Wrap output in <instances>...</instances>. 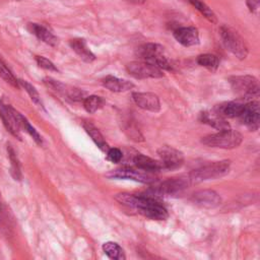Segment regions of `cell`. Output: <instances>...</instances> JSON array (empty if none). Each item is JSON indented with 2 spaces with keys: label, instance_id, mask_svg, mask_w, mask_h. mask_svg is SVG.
I'll return each mask as SVG.
<instances>
[{
  "label": "cell",
  "instance_id": "6da1fadb",
  "mask_svg": "<svg viewBox=\"0 0 260 260\" xmlns=\"http://www.w3.org/2000/svg\"><path fill=\"white\" fill-rule=\"evenodd\" d=\"M115 199L119 203L127 207H131L143 216L153 220H165L169 216L167 208L150 197L119 193L115 196Z\"/></svg>",
  "mask_w": 260,
  "mask_h": 260
},
{
  "label": "cell",
  "instance_id": "7a4b0ae2",
  "mask_svg": "<svg viewBox=\"0 0 260 260\" xmlns=\"http://www.w3.org/2000/svg\"><path fill=\"white\" fill-rule=\"evenodd\" d=\"M136 55L139 59H141V61L150 63L161 70H168V71L174 70V65L165 56L164 47L158 44H154V43L143 44L142 46L137 48Z\"/></svg>",
  "mask_w": 260,
  "mask_h": 260
},
{
  "label": "cell",
  "instance_id": "3957f363",
  "mask_svg": "<svg viewBox=\"0 0 260 260\" xmlns=\"http://www.w3.org/2000/svg\"><path fill=\"white\" fill-rule=\"evenodd\" d=\"M243 141V136L240 132L232 129L219 130L217 133L209 134L201 139V142L209 147L231 149L238 147Z\"/></svg>",
  "mask_w": 260,
  "mask_h": 260
},
{
  "label": "cell",
  "instance_id": "277c9868",
  "mask_svg": "<svg viewBox=\"0 0 260 260\" xmlns=\"http://www.w3.org/2000/svg\"><path fill=\"white\" fill-rule=\"evenodd\" d=\"M231 168V160L224 159L220 161H214L212 164L203 166L197 170L189 173V178L192 184H197L207 180H213L226 175Z\"/></svg>",
  "mask_w": 260,
  "mask_h": 260
},
{
  "label": "cell",
  "instance_id": "5b68a950",
  "mask_svg": "<svg viewBox=\"0 0 260 260\" xmlns=\"http://www.w3.org/2000/svg\"><path fill=\"white\" fill-rule=\"evenodd\" d=\"M219 34L226 50H229L240 60H243L247 57L248 47L246 42L235 29L223 25L220 27Z\"/></svg>",
  "mask_w": 260,
  "mask_h": 260
},
{
  "label": "cell",
  "instance_id": "8992f818",
  "mask_svg": "<svg viewBox=\"0 0 260 260\" xmlns=\"http://www.w3.org/2000/svg\"><path fill=\"white\" fill-rule=\"evenodd\" d=\"M230 83L233 90L242 98H252L259 94L258 80L252 75L232 76Z\"/></svg>",
  "mask_w": 260,
  "mask_h": 260
},
{
  "label": "cell",
  "instance_id": "52a82bcc",
  "mask_svg": "<svg viewBox=\"0 0 260 260\" xmlns=\"http://www.w3.org/2000/svg\"><path fill=\"white\" fill-rule=\"evenodd\" d=\"M108 177L114 178V179H124V180H132L135 182L143 183V184H150L155 181V177L147 171L141 170L138 168L132 169V168H121L115 171H112L111 173L107 174Z\"/></svg>",
  "mask_w": 260,
  "mask_h": 260
},
{
  "label": "cell",
  "instance_id": "ba28073f",
  "mask_svg": "<svg viewBox=\"0 0 260 260\" xmlns=\"http://www.w3.org/2000/svg\"><path fill=\"white\" fill-rule=\"evenodd\" d=\"M126 70L130 75L137 79L160 78L164 76L161 69L144 61L130 62L126 65Z\"/></svg>",
  "mask_w": 260,
  "mask_h": 260
},
{
  "label": "cell",
  "instance_id": "9c48e42d",
  "mask_svg": "<svg viewBox=\"0 0 260 260\" xmlns=\"http://www.w3.org/2000/svg\"><path fill=\"white\" fill-rule=\"evenodd\" d=\"M19 114L14 108L9 105L0 102V118L6 129L15 137H20V124H19Z\"/></svg>",
  "mask_w": 260,
  "mask_h": 260
},
{
  "label": "cell",
  "instance_id": "30bf717a",
  "mask_svg": "<svg viewBox=\"0 0 260 260\" xmlns=\"http://www.w3.org/2000/svg\"><path fill=\"white\" fill-rule=\"evenodd\" d=\"M192 185V182L189 178V175H182L174 178H170L164 181L157 188L159 194L164 195H176L183 192L189 186Z\"/></svg>",
  "mask_w": 260,
  "mask_h": 260
},
{
  "label": "cell",
  "instance_id": "8fae6325",
  "mask_svg": "<svg viewBox=\"0 0 260 260\" xmlns=\"http://www.w3.org/2000/svg\"><path fill=\"white\" fill-rule=\"evenodd\" d=\"M157 154L160 157V160L165 165L166 169L174 170L180 168L184 162V155L183 153L169 145L160 146L157 149Z\"/></svg>",
  "mask_w": 260,
  "mask_h": 260
},
{
  "label": "cell",
  "instance_id": "7c38bea8",
  "mask_svg": "<svg viewBox=\"0 0 260 260\" xmlns=\"http://www.w3.org/2000/svg\"><path fill=\"white\" fill-rule=\"evenodd\" d=\"M191 201L200 207L214 208L220 204L221 198L215 191L204 189L195 192L191 197Z\"/></svg>",
  "mask_w": 260,
  "mask_h": 260
},
{
  "label": "cell",
  "instance_id": "4fadbf2b",
  "mask_svg": "<svg viewBox=\"0 0 260 260\" xmlns=\"http://www.w3.org/2000/svg\"><path fill=\"white\" fill-rule=\"evenodd\" d=\"M240 118L248 129L251 131L258 130L260 121V110L258 102H251L246 104Z\"/></svg>",
  "mask_w": 260,
  "mask_h": 260
},
{
  "label": "cell",
  "instance_id": "5bb4252c",
  "mask_svg": "<svg viewBox=\"0 0 260 260\" xmlns=\"http://www.w3.org/2000/svg\"><path fill=\"white\" fill-rule=\"evenodd\" d=\"M133 102L141 109L149 112L156 113L160 110L159 99L152 92H133Z\"/></svg>",
  "mask_w": 260,
  "mask_h": 260
},
{
  "label": "cell",
  "instance_id": "9a60e30c",
  "mask_svg": "<svg viewBox=\"0 0 260 260\" xmlns=\"http://www.w3.org/2000/svg\"><path fill=\"white\" fill-rule=\"evenodd\" d=\"M174 37L181 45L185 47L195 46L199 43V34L193 26H182L174 30Z\"/></svg>",
  "mask_w": 260,
  "mask_h": 260
},
{
  "label": "cell",
  "instance_id": "2e32d148",
  "mask_svg": "<svg viewBox=\"0 0 260 260\" xmlns=\"http://www.w3.org/2000/svg\"><path fill=\"white\" fill-rule=\"evenodd\" d=\"M27 29L30 34L35 35L39 40L50 46H56L58 43V39L46 26L42 24L30 22L27 24Z\"/></svg>",
  "mask_w": 260,
  "mask_h": 260
},
{
  "label": "cell",
  "instance_id": "e0dca14e",
  "mask_svg": "<svg viewBox=\"0 0 260 260\" xmlns=\"http://www.w3.org/2000/svg\"><path fill=\"white\" fill-rule=\"evenodd\" d=\"M134 162L137 168L147 171V172H150V173L166 169L165 165L162 164L161 160H155L149 156H146V155H143L140 153L135 155Z\"/></svg>",
  "mask_w": 260,
  "mask_h": 260
},
{
  "label": "cell",
  "instance_id": "ac0fdd59",
  "mask_svg": "<svg viewBox=\"0 0 260 260\" xmlns=\"http://www.w3.org/2000/svg\"><path fill=\"white\" fill-rule=\"evenodd\" d=\"M103 84L106 88H108L111 91L115 92H121V91H127L134 87V84L128 80L121 79L112 75H109L103 79Z\"/></svg>",
  "mask_w": 260,
  "mask_h": 260
},
{
  "label": "cell",
  "instance_id": "d6986e66",
  "mask_svg": "<svg viewBox=\"0 0 260 260\" xmlns=\"http://www.w3.org/2000/svg\"><path fill=\"white\" fill-rule=\"evenodd\" d=\"M70 47L72 50L85 62L90 63L95 59L94 54L89 50L83 39H73L70 41Z\"/></svg>",
  "mask_w": 260,
  "mask_h": 260
},
{
  "label": "cell",
  "instance_id": "ffe728a7",
  "mask_svg": "<svg viewBox=\"0 0 260 260\" xmlns=\"http://www.w3.org/2000/svg\"><path fill=\"white\" fill-rule=\"evenodd\" d=\"M201 121L205 124L212 126L213 128L218 129V130H224V129L230 128L229 123L218 113L203 112L201 114Z\"/></svg>",
  "mask_w": 260,
  "mask_h": 260
},
{
  "label": "cell",
  "instance_id": "44dd1931",
  "mask_svg": "<svg viewBox=\"0 0 260 260\" xmlns=\"http://www.w3.org/2000/svg\"><path fill=\"white\" fill-rule=\"evenodd\" d=\"M83 128L86 131V133L91 137L92 141L98 145L99 148H101L104 151L109 149V146H108L103 134L100 132V130L94 125H92L89 122H86L83 124Z\"/></svg>",
  "mask_w": 260,
  "mask_h": 260
},
{
  "label": "cell",
  "instance_id": "7402d4cb",
  "mask_svg": "<svg viewBox=\"0 0 260 260\" xmlns=\"http://www.w3.org/2000/svg\"><path fill=\"white\" fill-rule=\"evenodd\" d=\"M245 105L238 102H229L220 107L219 115L228 118H236L240 117L243 113Z\"/></svg>",
  "mask_w": 260,
  "mask_h": 260
},
{
  "label": "cell",
  "instance_id": "603a6c76",
  "mask_svg": "<svg viewBox=\"0 0 260 260\" xmlns=\"http://www.w3.org/2000/svg\"><path fill=\"white\" fill-rule=\"evenodd\" d=\"M103 251L111 259L123 260L126 258L123 249L117 243L114 242H106L103 245Z\"/></svg>",
  "mask_w": 260,
  "mask_h": 260
},
{
  "label": "cell",
  "instance_id": "cb8c5ba5",
  "mask_svg": "<svg viewBox=\"0 0 260 260\" xmlns=\"http://www.w3.org/2000/svg\"><path fill=\"white\" fill-rule=\"evenodd\" d=\"M7 152H8V157L10 160V174L13 177L14 180H21V171H20V165L17 158V155L12 148V146L8 145L7 147Z\"/></svg>",
  "mask_w": 260,
  "mask_h": 260
},
{
  "label": "cell",
  "instance_id": "d4e9b609",
  "mask_svg": "<svg viewBox=\"0 0 260 260\" xmlns=\"http://www.w3.org/2000/svg\"><path fill=\"white\" fill-rule=\"evenodd\" d=\"M189 3H191L208 21L214 23L216 22V15L214 12L209 8L207 4H205L202 0H188Z\"/></svg>",
  "mask_w": 260,
  "mask_h": 260
},
{
  "label": "cell",
  "instance_id": "484cf974",
  "mask_svg": "<svg viewBox=\"0 0 260 260\" xmlns=\"http://www.w3.org/2000/svg\"><path fill=\"white\" fill-rule=\"evenodd\" d=\"M105 105V101L103 98L99 95H88L83 100V107L88 113H94Z\"/></svg>",
  "mask_w": 260,
  "mask_h": 260
},
{
  "label": "cell",
  "instance_id": "4316f807",
  "mask_svg": "<svg viewBox=\"0 0 260 260\" xmlns=\"http://www.w3.org/2000/svg\"><path fill=\"white\" fill-rule=\"evenodd\" d=\"M197 63L209 70H216L219 65V60L213 54H202L197 57Z\"/></svg>",
  "mask_w": 260,
  "mask_h": 260
},
{
  "label": "cell",
  "instance_id": "83f0119b",
  "mask_svg": "<svg viewBox=\"0 0 260 260\" xmlns=\"http://www.w3.org/2000/svg\"><path fill=\"white\" fill-rule=\"evenodd\" d=\"M19 124H20V128L23 129L26 133L29 134V136L38 143V144H42V137L39 134V132L35 129V127H32L30 125V123L27 121V119L22 116L21 114H19Z\"/></svg>",
  "mask_w": 260,
  "mask_h": 260
},
{
  "label": "cell",
  "instance_id": "f1b7e54d",
  "mask_svg": "<svg viewBox=\"0 0 260 260\" xmlns=\"http://www.w3.org/2000/svg\"><path fill=\"white\" fill-rule=\"evenodd\" d=\"M18 82H19V84L25 89V91L28 93V95H29V98L31 99V101H32L35 104L39 105L40 107H43V103H42V100H41V95L39 94V92H38V90L36 89V87L32 86V85H31L29 82H27L26 80L19 79Z\"/></svg>",
  "mask_w": 260,
  "mask_h": 260
},
{
  "label": "cell",
  "instance_id": "f546056e",
  "mask_svg": "<svg viewBox=\"0 0 260 260\" xmlns=\"http://www.w3.org/2000/svg\"><path fill=\"white\" fill-rule=\"evenodd\" d=\"M0 76L10 85L14 87L19 86L18 80L15 78V76L11 73V71L6 67V65L3 63V61L0 59Z\"/></svg>",
  "mask_w": 260,
  "mask_h": 260
},
{
  "label": "cell",
  "instance_id": "4dcf8cb0",
  "mask_svg": "<svg viewBox=\"0 0 260 260\" xmlns=\"http://www.w3.org/2000/svg\"><path fill=\"white\" fill-rule=\"evenodd\" d=\"M44 83L49 88H51V89H53V90H55V91H57V92H59V93H61L63 95H66L68 87H69V86L65 85L64 83H62V82H60L58 80H55V79H53L51 77H46L44 79Z\"/></svg>",
  "mask_w": 260,
  "mask_h": 260
},
{
  "label": "cell",
  "instance_id": "1f68e13d",
  "mask_svg": "<svg viewBox=\"0 0 260 260\" xmlns=\"http://www.w3.org/2000/svg\"><path fill=\"white\" fill-rule=\"evenodd\" d=\"M36 61H37V64L41 68H44V69L49 70V71H58V68L54 65V63L52 61H50L49 59L43 57V56H37Z\"/></svg>",
  "mask_w": 260,
  "mask_h": 260
},
{
  "label": "cell",
  "instance_id": "d6a6232c",
  "mask_svg": "<svg viewBox=\"0 0 260 260\" xmlns=\"http://www.w3.org/2000/svg\"><path fill=\"white\" fill-rule=\"evenodd\" d=\"M122 156H123L122 151L117 147L109 148L107 150V158L112 162H119L122 159Z\"/></svg>",
  "mask_w": 260,
  "mask_h": 260
},
{
  "label": "cell",
  "instance_id": "836d02e7",
  "mask_svg": "<svg viewBox=\"0 0 260 260\" xmlns=\"http://www.w3.org/2000/svg\"><path fill=\"white\" fill-rule=\"evenodd\" d=\"M247 5H248L250 11L255 12L259 6V0H247Z\"/></svg>",
  "mask_w": 260,
  "mask_h": 260
},
{
  "label": "cell",
  "instance_id": "e575fe53",
  "mask_svg": "<svg viewBox=\"0 0 260 260\" xmlns=\"http://www.w3.org/2000/svg\"><path fill=\"white\" fill-rule=\"evenodd\" d=\"M127 1L130 3H133V4H142V3H144L145 0H127Z\"/></svg>",
  "mask_w": 260,
  "mask_h": 260
},
{
  "label": "cell",
  "instance_id": "d590c367",
  "mask_svg": "<svg viewBox=\"0 0 260 260\" xmlns=\"http://www.w3.org/2000/svg\"><path fill=\"white\" fill-rule=\"evenodd\" d=\"M0 217H1V200H0Z\"/></svg>",
  "mask_w": 260,
  "mask_h": 260
},
{
  "label": "cell",
  "instance_id": "8d00e7d4",
  "mask_svg": "<svg viewBox=\"0 0 260 260\" xmlns=\"http://www.w3.org/2000/svg\"><path fill=\"white\" fill-rule=\"evenodd\" d=\"M12 1H21V0H12Z\"/></svg>",
  "mask_w": 260,
  "mask_h": 260
}]
</instances>
